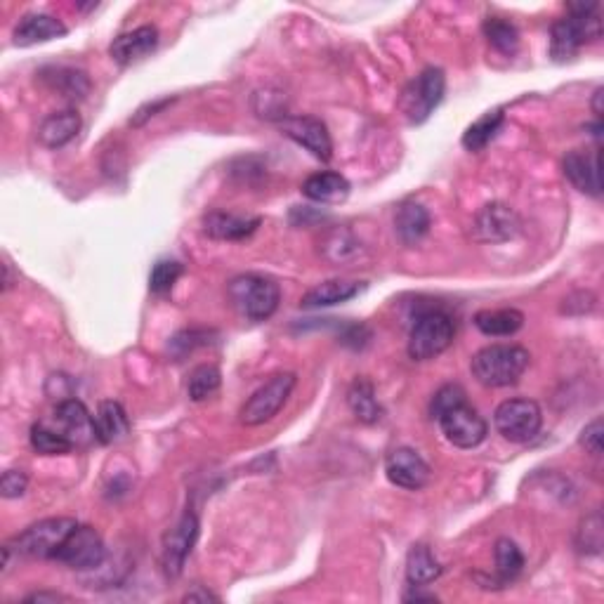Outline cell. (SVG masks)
<instances>
[{
    "mask_svg": "<svg viewBox=\"0 0 604 604\" xmlns=\"http://www.w3.org/2000/svg\"><path fill=\"white\" fill-rule=\"evenodd\" d=\"M76 527L78 522L71 517H50V520L26 527L22 534L5 543V548H10L15 555L34 557V560H55L57 550Z\"/></svg>",
    "mask_w": 604,
    "mask_h": 604,
    "instance_id": "cell-3",
    "label": "cell"
},
{
    "mask_svg": "<svg viewBox=\"0 0 604 604\" xmlns=\"http://www.w3.org/2000/svg\"><path fill=\"white\" fill-rule=\"evenodd\" d=\"M81 126L83 121L76 111H55L38 126V142L48 149H62L81 133Z\"/></svg>",
    "mask_w": 604,
    "mask_h": 604,
    "instance_id": "cell-20",
    "label": "cell"
},
{
    "mask_svg": "<svg viewBox=\"0 0 604 604\" xmlns=\"http://www.w3.org/2000/svg\"><path fill=\"white\" fill-rule=\"evenodd\" d=\"M41 78L50 90L67 97V100H83V97L90 93L88 76L78 69H67V67L45 69L41 71Z\"/></svg>",
    "mask_w": 604,
    "mask_h": 604,
    "instance_id": "cell-28",
    "label": "cell"
},
{
    "mask_svg": "<svg viewBox=\"0 0 604 604\" xmlns=\"http://www.w3.org/2000/svg\"><path fill=\"white\" fill-rule=\"evenodd\" d=\"M498 435L512 444H527L538 435L543 425V413L534 399H505L494 413Z\"/></svg>",
    "mask_w": 604,
    "mask_h": 604,
    "instance_id": "cell-7",
    "label": "cell"
},
{
    "mask_svg": "<svg viewBox=\"0 0 604 604\" xmlns=\"http://www.w3.org/2000/svg\"><path fill=\"white\" fill-rule=\"evenodd\" d=\"M437 423L444 437L458 449H475L489 435L487 420L479 416L477 409H472L468 402H461L439 413Z\"/></svg>",
    "mask_w": 604,
    "mask_h": 604,
    "instance_id": "cell-10",
    "label": "cell"
},
{
    "mask_svg": "<svg viewBox=\"0 0 604 604\" xmlns=\"http://www.w3.org/2000/svg\"><path fill=\"white\" fill-rule=\"evenodd\" d=\"M597 3L569 5V15L553 24L550 34V55L557 62L574 57L586 43H593L602 36V22L597 17Z\"/></svg>",
    "mask_w": 604,
    "mask_h": 604,
    "instance_id": "cell-1",
    "label": "cell"
},
{
    "mask_svg": "<svg viewBox=\"0 0 604 604\" xmlns=\"http://www.w3.org/2000/svg\"><path fill=\"white\" fill-rule=\"evenodd\" d=\"M93 418H95L97 442L100 444H116L128 437L130 418L126 409H123L118 402H114V399H107V402L97 406V413Z\"/></svg>",
    "mask_w": 604,
    "mask_h": 604,
    "instance_id": "cell-21",
    "label": "cell"
},
{
    "mask_svg": "<svg viewBox=\"0 0 604 604\" xmlns=\"http://www.w3.org/2000/svg\"><path fill=\"white\" fill-rule=\"evenodd\" d=\"M182 277V265L175 260H159L149 274V291L163 295L173 291L177 279Z\"/></svg>",
    "mask_w": 604,
    "mask_h": 604,
    "instance_id": "cell-35",
    "label": "cell"
},
{
    "mask_svg": "<svg viewBox=\"0 0 604 604\" xmlns=\"http://www.w3.org/2000/svg\"><path fill=\"white\" fill-rule=\"evenodd\" d=\"M260 227V218H251V215L227 213V210H213L203 218V232L210 239L218 241H241L246 236H251L255 229Z\"/></svg>",
    "mask_w": 604,
    "mask_h": 604,
    "instance_id": "cell-18",
    "label": "cell"
},
{
    "mask_svg": "<svg viewBox=\"0 0 604 604\" xmlns=\"http://www.w3.org/2000/svg\"><path fill=\"white\" fill-rule=\"evenodd\" d=\"M446 76L442 69L428 67L406 85L402 95V111L409 123H425L444 100Z\"/></svg>",
    "mask_w": 604,
    "mask_h": 604,
    "instance_id": "cell-8",
    "label": "cell"
},
{
    "mask_svg": "<svg viewBox=\"0 0 604 604\" xmlns=\"http://www.w3.org/2000/svg\"><path fill=\"white\" fill-rule=\"evenodd\" d=\"M604 543V522L600 510L590 512L586 520H581L576 531V548L586 555H600Z\"/></svg>",
    "mask_w": 604,
    "mask_h": 604,
    "instance_id": "cell-34",
    "label": "cell"
},
{
    "mask_svg": "<svg viewBox=\"0 0 604 604\" xmlns=\"http://www.w3.org/2000/svg\"><path fill=\"white\" fill-rule=\"evenodd\" d=\"M602 435H604L602 418H595L593 423H588L586 428H583L579 442L590 456H602Z\"/></svg>",
    "mask_w": 604,
    "mask_h": 604,
    "instance_id": "cell-39",
    "label": "cell"
},
{
    "mask_svg": "<svg viewBox=\"0 0 604 604\" xmlns=\"http://www.w3.org/2000/svg\"><path fill=\"white\" fill-rule=\"evenodd\" d=\"M520 215L505 203H487L472 218L470 234L479 244H503V241L515 239L520 234Z\"/></svg>",
    "mask_w": 604,
    "mask_h": 604,
    "instance_id": "cell-12",
    "label": "cell"
},
{
    "mask_svg": "<svg viewBox=\"0 0 604 604\" xmlns=\"http://www.w3.org/2000/svg\"><path fill=\"white\" fill-rule=\"evenodd\" d=\"M456 336L453 319L442 310H428L418 314L409 333V357L413 361H430L446 352Z\"/></svg>",
    "mask_w": 604,
    "mask_h": 604,
    "instance_id": "cell-5",
    "label": "cell"
},
{
    "mask_svg": "<svg viewBox=\"0 0 604 604\" xmlns=\"http://www.w3.org/2000/svg\"><path fill=\"white\" fill-rule=\"evenodd\" d=\"M347 406H350V411L359 423L376 425L383 418V406H380L376 397V387L366 378H357L350 385V390H347Z\"/></svg>",
    "mask_w": 604,
    "mask_h": 604,
    "instance_id": "cell-24",
    "label": "cell"
},
{
    "mask_svg": "<svg viewBox=\"0 0 604 604\" xmlns=\"http://www.w3.org/2000/svg\"><path fill=\"white\" fill-rule=\"evenodd\" d=\"M210 336H213V331H201V328H187V331H180L177 336L170 340L168 350L173 357L180 361L185 359L187 354H192L194 350H199V347L210 343Z\"/></svg>",
    "mask_w": 604,
    "mask_h": 604,
    "instance_id": "cell-36",
    "label": "cell"
},
{
    "mask_svg": "<svg viewBox=\"0 0 604 604\" xmlns=\"http://www.w3.org/2000/svg\"><path fill=\"white\" fill-rule=\"evenodd\" d=\"M494 557H496V571H498V576H501V581L517 579L520 571L524 569L522 550L517 548V543L510 541V538H498L496 548H494Z\"/></svg>",
    "mask_w": 604,
    "mask_h": 604,
    "instance_id": "cell-33",
    "label": "cell"
},
{
    "mask_svg": "<svg viewBox=\"0 0 604 604\" xmlns=\"http://www.w3.org/2000/svg\"><path fill=\"white\" fill-rule=\"evenodd\" d=\"M475 326L489 338H510L524 326V314L520 310H482L475 314Z\"/></svg>",
    "mask_w": 604,
    "mask_h": 604,
    "instance_id": "cell-27",
    "label": "cell"
},
{
    "mask_svg": "<svg viewBox=\"0 0 604 604\" xmlns=\"http://www.w3.org/2000/svg\"><path fill=\"white\" fill-rule=\"evenodd\" d=\"M104 557H107V548H104L102 536L88 524H78L57 550L55 560L74 571H93L102 567Z\"/></svg>",
    "mask_w": 604,
    "mask_h": 604,
    "instance_id": "cell-11",
    "label": "cell"
},
{
    "mask_svg": "<svg viewBox=\"0 0 604 604\" xmlns=\"http://www.w3.org/2000/svg\"><path fill=\"white\" fill-rule=\"evenodd\" d=\"M503 123H505V116L501 109L489 111V114L477 118V121L465 130L463 147L468 151H482L498 135V130L503 128Z\"/></svg>",
    "mask_w": 604,
    "mask_h": 604,
    "instance_id": "cell-29",
    "label": "cell"
},
{
    "mask_svg": "<svg viewBox=\"0 0 604 604\" xmlns=\"http://www.w3.org/2000/svg\"><path fill=\"white\" fill-rule=\"evenodd\" d=\"M199 541V517L194 512H185L175 527L163 534L161 541V567L168 579H177L185 571V564Z\"/></svg>",
    "mask_w": 604,
    "mask_h": 604,
    "instance_id": "cell-9",
    "label": "cell"
},
{
    "mask_svg": "<svg viewBox=\"0 0 604 604\" xmlns=\"http://www.w3.org/2000/svg\"><path fill=\"white\" fill-rule=\"evenodd\" d=\"M361 291H364V284H361V281L328 279V281H321V284L310 288V291L302 295L300 305L302 307H331V305H340V302L352 300L354 295H359Z\"/></svg>",
    "mask_w": 604,
    "mask_h": 604,
    "instance_id": "cell-22",
    "label": "cell"
},
{
    "mask_svg": "<svg viewBox=\"0 0 604 604\" xmlns=\"http://www.w3.org/2000/svg\"><path fill=\"white\" fill-rule=\"evenodd\" d=\"M29 442L31 449L36 453H43V456H64V453L74 451V444H71L62 432L50 428V425L45 423H36L34 428H31Z\"/></svg>",
    "mask_w": 604,
    "mask_h": 604,
    "instance_id": "cell-30",
    "label": "cell"
},
{
    "mask_svg": "<svg viewBox=\"0 0 604 604\" xmlns=\"http://www.w3.org/2000/svg\"><path fill=\"white\" fill-rule=\"evenodd\" d=\"M302 194L317 203H343L350 196V182L340 173H314L302 182Z\"/></svg>",
    "mask_w": 604,
    "mask_h": 604,
    "instance_id": "cell-23",
    "label": "cell"
},
{
    "mask_svg": "<svg viewBox=\"0 0 604 604\" xmlns=\"http://www.w3.org/2000/svg\"><path fill=\"white\" fill-rule=\"evenodd\" d=\"M444 567L439 564L435 553L423 543L413 546L406 555V581L409 586H430L442 576Z\"/></svg>",
    "mask_w": 604,
    "mask_h": 604,
    "instance_id": "cell-25",
    "label": "cell"
},
{
    "mask_svg": "<svg viewBox=\"0 0 604 604\" xmlns=\"http://www.w3.org/2000/svg\"><path fill=\"white\" fill-rule=\"evenodd\" d=\"M26 487H29V475L24 470H5L3 479H0V494L3 498H19L24 496Z\"/></svg>",
    "mask_w": 604,
    "mask_h": 604,
    "instance_id": "cell-38",
    "label": "cell"
},
{
    "mask_svg": "<svg viewBox=\"0 0 604 604\" xmlns=\"http://www.w3.org/2000/svg\"><path fill=\"white\" fill-rule=\"evenodd\" d=\"M602 95H604V90L597 88L595 90V97H593V111H595L597 121H600V116H602Z\"/></svg>",
    "mask_w": 604,
    "mask_h": 604,
    "instance_id": "cell-44",
    "label": "cell"
},
{
    "mask_svg": "<svg viewBox=\"0 0 604 604\" xmlns=\"http://www.w3.org/2000/svg\"><path fill=\"white\" fill-rule=\"evenodd\" d=\"M67 36V26L62 24V19L43 15V12H34L26 15L15 29V45L19 48H31V45L55 41V38Z\"/></svg>",
    "mask_w": 604,
    "mask_h": 604,
    "instance_id": "cell-19",
    "label": "cell"
},
{
    "mask_svg": "<svg viewBox=\"0 0 604 604\" xmlns=\"http://www.w3.org/2000/svg\"><path fill=\"white\" fill-rule=\"evenodd\" d=\"M484 36H487L491 48L503 52V55H512V52L517 50V45H520V31H517V26L503 17H489L487 22H484Z\"/></svg>",
    "mask_w": 604,
    "mask_h": 604,
    "instance_id": "cell-32",
    "label": "cell"
},
{
    "mask_svg": "<svg viewBox=\"0 0 604 604\" xmlns=\"http://www.w3.org/2000/svg\"><path fill=\"white\" fill-rule=\"evenodd\" d=\"M156 48H159V29L151 24H144L128 31V34L114 38V43L109 45V55L121 67H130V64L149 57Z\"/></svg>",
    "mask_w": 604,
    "mask_h": 604,
    "instance_id": "cell-16",
    "label": "cell"
},
{
    "mask_svg": "<svg viewBox=\"0 0 604 604\" xmlns=\"http://www.w3.org/2000/svg\"><path fill=\"white\" fill-rule=\"evenodd\" d=\"M222 376L220 369L213 364H201L192 371V376L187 380V395L192 402H206L220 390Z\"/></svg>",
    "mask_w": 604,
    "mask_h": 604,
    "instance_id": "cell-31",
    "label": "cell"
},
{
    "mask_svg": "<svg viewBox=\"0 0 604 604\" xmlns=\"http://www.w3.org/2000/svg\"><path fill=\"white\" fill-rule=\"evenodd\" d=\"M173 102V100H156V102H149V104H144V107L137 111V114L130 118V126H142L144 121H147V118H151V116H156V111H161V109H166L168 104Z\"/></svg>",
    "mask_w": 604,
    "mask_h": 604,
    "instance_id": "cell-40",
    "label": "cell"
},
{
    "mask_svg": "<svg viewBox=\"0 0 604 604\" xmlns=\"http://www.w3.org/2000/svg\"><path fill=\"white\" fill-rule=\"evenodd\" d=\"M385 475L399 489L418 491L425 489L432 479V470L428 461L411 446H397L387 453Z\"/></svg>",
    "mask_w": 604,
    "mask_h": 604,
    "instance_id": "cell-13",
    "label": "cell"
},
{
    "mask_svg": "<svg viewBox=\"0 0 604 604\" xmlns=\"http://www.w3.org/2000/svg\"><path fill=\"white\" fill-rule=\"evenodd\" d=\"M24 602L26 604H31V602H38V604H41V602H69V597L62 595V593H48V590H41V593L26 595Z\"/></svg>",
    "mask_w": 604,
    "mask_h": 604,
    "instance_id": "cell-42",
    "label": "cell"
},
{
    "mask_svg": "<svg viewBox=\"0 0 604 604\" xmlns=\"http://www.w3.org/2000/svg\"><path fill=\"white\" fill-rule=\"evenodd\" d=\"M411 588H416V590H411V593H406V595H404V602H437V595H432V593H420L418 586H411Z\"/></svg>",
    "mask_w": 604,
    "mask_h": 604,
    "instance_id": "cell-43",
    "label": "cell"
},
{
    "mask_svg": "<svg viewBox=\"0 0 604 604\" xmlns=\"http://www.w3.org/2000/svg\"><path fill=\"white\" fill-rule=\"evenodd\" d=\"M395 229L406 246H416L430 232V213L420 203H402L397 210Z\"/></svg>",
    "mask_w": 604,
    "mask_h": 604,
    "instance_id": "cell-26",
    "label": "cell"
},
{
    "mask_svg": "<svg viewBox=\"0 0 604 604\" xmlns=\"http://www.w3.org/2000/svg\"><path fill=\"white\" fill-rule=\"evenodd\" d=\"M182 602H220V597L215 593H210V590L196 586L194 590H189V593L182 597Z\"/></svg>",
    "mask_w": 604,
    "mask_h": 604,
    "instance_id": "cell-41",
    "label": "cell"
},
{
    "mask_svg": "<svg viewBox=\"0 0 604 604\" xmlns=\"http://www.w3.org/2000/svg\"><path fill=\"white\" fill-rule=\"evenodd\" d=\"M529 352L520 345H489L470 361L472 376L484 387L515 385L529 369Z\"/></svg>",
    "mask_w": 604,
    "mask_h": 604,
    "instance_id": "cell-2",
    "label": "cell"
},
{
    "mask_svg": "<svg viewBox=\"0 0 604 604\" xmlns=\"http://www.w3.org/2000/svg\"><path fill=\"white\" fill-rule=\"evenodd\" d=\"M55 430L62 432L74 446L97 442L95 418L78 399H62L55 406Z\"/></svg>",
    "mask_w": 604,
    "mask_h": 604,
    "instance_id": "cell-15",
    "label": "cell"
},
{
    "mask_svg": "<svg viewBox=\"0 0 604 604\" xmlns=\"http://www.w3.org/2000/svg\"><path fill=\"white\" fill-rule=\"evenodd\" d=\"M229 298L248 321H267L277 312L281 291L277 281L258 274H241L229 284Z\"/></svg>",
    "mask_w": 604,
    "mask_h": 604,
    "instance_id": "cell-4",
    "label": "cell"
},
{
    "mask_svg": "<svg viewBox=\"0 0 604 604\" xmlns=\"http://www.w3.org/2000/svg\"><path fill=\"white\" fill-rule=\"evenodd\" d=\"M295 383H298L295 373H277V376L269 378L267 383L258 387V390L248 397V402L241 406V423L248 425V428H258V425L269 423V420L281 411V406L288 402Z\"/></svg>",
    "mask_w": 604,
    "mask_h": 604,
    "instance_id": "cell-6",
    "label": "cell"
},
{
    "mask_svg": "<svg viewBox=\"0 0 604 604\" xmlns=\"http://www.w3.org/2000/svg\"><path fill=\"white\" fill-rule=\"evenodd\" d=\"M564 175L579 192L600 196L602 194V173H600V151H569L564 156Z\"/></svg>",
    "mask_w": 604,
    "mask_h": 604,
    "instance_id": "cell-17",
    "label": "cell"
},
{
    "mask_svg": "<svg viewBox=\"0 0 604 604\" xmlns=\"http://www.w3.org/2000/svg\"><path fill=\"white\" fill-rule=\"evenodd\" d=\"M461 402H468L465 399V390L461 385H444L442 390L437 392L435 399H432V418H437L439 413H444L446 409H451V406L461 404Z\"/></svg>",
    "mask_w": 604,
    "mask_h": 604,
    "instance_id": "cell-37",
    "label": "cell"
},
{
    "mask_svg": "<svg viewBox=\"0 0 604 604\" xmlns=\"http://www.w3.org/2000/svg\"><path fill=\"white\" fill-rule=\"evenodd\" d=\"M281 133L288 140L300 144L302 149H307L314 159L331 161L333 156V142L328 135V128L319 118L314 116H286L281 118Z\"/></svg>",
    "mask_w": 604,
    "mask_h": 604,
    "instance_id": "cell-14",
    "label": "cell"
}]
</instances>
